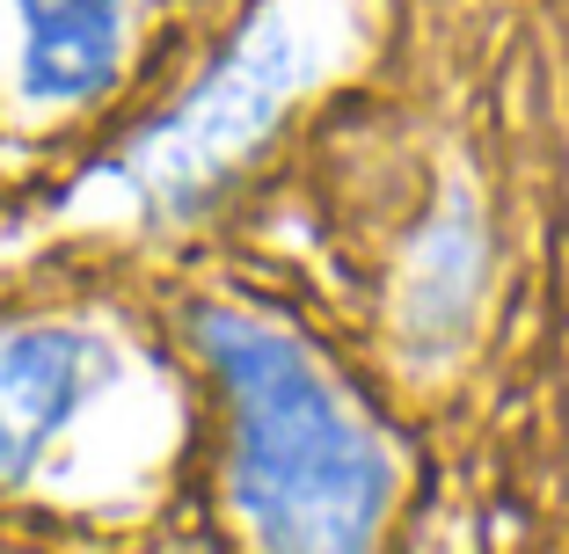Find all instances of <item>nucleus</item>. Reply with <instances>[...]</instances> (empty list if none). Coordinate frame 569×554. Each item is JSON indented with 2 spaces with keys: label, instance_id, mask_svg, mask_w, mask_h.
<instances>
[{
  "label": "nucleus",
  "instance_id": "1",
  "mask_svg": "<svg viewBox=\"0 0 569 554\" xmlns=\"http://www.w3.org/2000/svg\"><path fill=\"white\" fill-rule=\"evenodd\" d=\"M204 351L234 394V488L263 540L358 547L387 504V460L315 365L256 321L212 314Z\"/></svg>",
  "mask_w": 569,
  "mask_h": 554
},
{
  "label": "nucleus",
  "instance_id": "2",
  "mask_svg": "<svg viewBox=\"0 0 569 554\" xmlns=\"http://www.w3.org/2000/svg\"><path fill=\"white\" fill-rule=\"evenodd\" d=\"M88 372H96V357L67 329H8L0 336V482H16L67 431V416L88 394Z\"/></svg>",
  "mask_w": 569,
  "mask_h": 554
},
{
  "label": "nucleus",
  "instance_id": "3",
  "mask_svg": "<svg viewBox=\"0 0 569 554\" xmlns=\"http://www.w3.org/2000/svg\"><path fill=\"white\" fill-rule=\"evenodd\" d=\"M118 67V0H22L30 95H88Z\"/></svg>",
  "mask_w": 569,
  "mask_h": 554
}]
</instances>
